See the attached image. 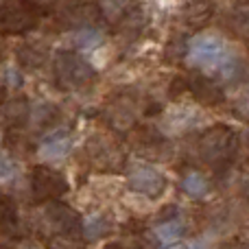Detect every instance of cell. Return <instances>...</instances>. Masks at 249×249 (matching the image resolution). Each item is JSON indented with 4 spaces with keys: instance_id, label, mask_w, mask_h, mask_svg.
Listing matches in <instances>:
<instances>
[{
    "instance_id": "6da1fadb",
    "label": "cell",
    "mask_w": 249,
    "mask_h": 249,
    "mask_svg": "<svg viewBox=\"0 0 249 249\" xmlns=\"http://www.w3.org/2000/svg\"><path fill=\"white\" fill-rule=\"evenodd\" d=\"M225 51V42L216 33H199L197 37L190 39L188 44V59L197 66L214 64Z\"/></svg>"
},
{
    "instance_id": "7a4b0ae2",
    "label": "cell",
    "mask_w": 249,
    "mask_h": 249,
    "mask_svg": "<svg viewBox=\"0 0 249 249\" xmlns=\"http://www.w3.org/2000/svg\"><path fill=\"white\" fill-rule=\"evenodd\" d=\"M164 186H166V179L160 171H155L153 166H136L131 171V177H129V188L136 190V193L144 195V197H158V195L164 193Z\"/></svg>"
},
{
    "instance_id": "3957f363",
    "label": "cell",
    "mask_w": 249,
    "mask_h": 249,
    "mask_svg": "<svg viewBox=\"0 0 249 249\" xmlns=\"http://www.w3.org/2000/svg\"><path fill=\"white\" fill-rule=\"evenodd\" d=\"M35 190L42 195V199L59 197L66 190V179L57 171L42 168V171H37V175H35Z\"/></svg>"
},
{
    "instance_id": "277c9868",
    "label": "cell",
    "mask_w": 249,
    "mask_h": 249,
    "mask_svg": "<svg viewBox=\"0 0 249 249\" xmlns=\"http://www.w3.org/2000/svg\"><path fill=\"white\" fill-rule=\"evenodd\" d=\"M181 188L190 195V197H201L208 190V179L201 175V173H188L181 181Z\"/></svg>"
},
{
    "instance_id": "5b68a950",
    "label": "cell",
    "mask_w": 249,
    "mask_h": 249,
    "mask_svg": "<svg viewBox=\"0 0 249 249\" xmlns=\"http://www.w3.org/2000/svg\"><path fill=\"white\" fill-rule=\"evenodd\" d=\"M181 232H184V225H181L179 221H166V223L155 228V236H158L162 243H168V245L175 243L177 238L181 236Z\"/></svg>"
},
{
    "instance_id": "8992f818",
    "label": "cell",
    "mask_w": 249,
    "mask_h": 249,
    "mask_svg": "<svg viewBox=\"0 0 249 249\" xmlns=\"http://www.w3.org/2000/svg\"><path fill=\"white\" fill-rule=\"evenodd\" d=\"M68 149H70V144H68V140H53V142H48V144H44L42 146V160H61V158H66L68 155Z\"/></svg>"
},
{
    "instance_id": "52a82bcc",
    "label": "cell",
    "mask_w": 249,
    "mask_h": 249,
    "mask_svg": "<svg viewBox=\"0 0 249 249\" xmlns=\"http://www.w3.org/2000/svg\"><path fill=\"white\" fill-rule=\"evenodd\" d=\"M83 230H86L88 238H99L109 232V223L103 216H90V219L86 221V225H83Z\"/></svg>"
},
{
    "instance_id": "ba28073f",
    "label": "cell",
    "mask_w": 249,
    "mask_h": 249,
    "mask_svg": "<svg viewBox=\"0 0 249 249\" xmlns=\"http://www.w3.org/2000/svg\"><path fill=\"white\" fill-rule=\"evenodd\" d=\"M13 175V162L4 151H0V179H9Z\"/></svg>"
},
{
    "instance_id": "9c48e42d",
    "label": "cell",
    "mask_w": 249,
    "mask_h": 249,
    "mask_svg": "<svg viewBox=\"0 0 249 249\" xmlns=\"http://www.w3.org/2000/svg\"><path fill=\"white\" fill-rule=\"evenodd\" d=\"M166 249H186V247H181V245H168Z\"/></svg>"
}]
</instances>
